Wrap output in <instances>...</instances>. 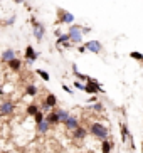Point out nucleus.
I'll list each match as a JSON object with an SVG mask.
<instances>
[{"mask_svg":"<svg viewBox=\"0 0 143 153\" xmlns=\"http://www.w3.org/2000/svg\"><path fill=\"white\" fill-rule=\"evenodd\" d=\"M24 56H25V61H27V64H29V66H31L32 62H36L37 59H39V52H37L32 45H27V47H25Z\"/></svg>","mask_w":143,"mask_h":153,"instance_id":"obj_6","label":"nucleus"},{"mask_svg":"<svg viewBox=\"0 0 143 153\" xmlns=\"http://www.w3.org/2000/svg\"><path fill=\"white\" fill-rule=\"evenodd\" d=\"M0 121H2V114H0Z\"/></svg>","mask_w":143,"mask_h":153,"instance_id":"obj_35","label":"nucleus"},{"mask_svg":"<svg viewBox=\"0 0 143 153\" xmlns=\"http://www.w3.org/2000/svg\"><path fill=\"white\" fill-rule=\"evenodd\" d=\"M4 93H5V91H4V86L0 84V96H4Z\"/></svg>","mask_w":143,"mask_h":153,"instance_id":"obj_33","label":"nucleus"},{"mask_svg":"<svg viewBox=\"0 0 143 153\" xmlns=\"http://www.w3.org/2000/svg\"><path fill=\"white\" fill-rule=\"evenodd\" d=\"M130 57L135 59V61H143V54H142V52H138V51H131Z\"/></svg>","mask_w":143,"mask_h":153,"instance_id":"obj_26","label":"nucleus"},{"mask_svg":"<svg viewBox=\"0 0 143 153\" xmlns=\"http://www.w3.org/2000/svg\"><path fill=\"white\" fill-rule=\"evenodd\" d=\"M37 88L34 84H29V86H25V94L27 96H37Z\"/></svg>","mask_w":143,"mask_h":153,"instance_id":"obj_22","label":"nucleus"},{"mask_svg":"<svg viewBox=\"0 0 143 153\" xmlns=\"http://www.w3.org/2000/svg\"><path fill=\"white\" fill-rule=\"evenodd\" d=\"M31 25H32V34H34V37H36V41H42L45 36V27H44V24H40L39 20H37L34 15L31 17Z\"/></svg>","mask_w":143,"mask_h":153,"instance_id":"obj_3","label":"nucleus"},{"mask_svg":"<svg viewBox=\"0 0 143 153\" xmlns=\"http://www.w3.org/2000/svg\"><path fill=\"white\" fill-rule=\"evenodd\" d=\"M37 111H39V104L32 103V104H29V106H27V114H29V116H34Z\"/></svg>","mask_w":143,"mask_h":153,"instance_id":"obj_21","label":"nucleus"},{"mask_svg":"<svg viewBox=\"0 0 143 153\" xmlns=\"http://www.w3.org/2000/svg\"><path fill=\"white\" fill-rule=\"evenodd\" d=\"M39 109H40V111H44V113H49L51 111V108L45 104V101H42V103L39 104Z\"/></svg>","mask_w":143,"mask_h":153,"instance_id":"obj_27","label":"nucleus"},{"mask_svg":"<svg viewBox=\"0 0 143 153\" xmlns=\"http://www.w3.org/2000/svg\"><path fill=\"white\" fill-rule=\"evenodd\" d=\"M44 118H45V121L49 123L51 126H57L59 123H61V118H59V114L56 113V109H51Z\"/></svg>","mask_w":143,"mask_h":153,"instance_id":"obj_9","label":"nucleus"},{"mask_svg":"<svg viewBox=\"0 0 143 153\" xmlns=\"http://www.w3.org/2000/svg\"><path fill=\"white\" fill-rule=\"evenodd\" d=\"M63 89L66 91L67 94H74V91H72V89H71V88H69V86H67V84H63Z\"/></svg>","mask_w":143,"mask_h":153,"instance_id":"obj_30","label":"nucleus"},{"mask_svg":"<svg viewBox=\"0 0 143 153\" xmlns=\"http://www.w3.org/2000/svg\"><path fill=\"white\" fill-rule=\"evenodd\" d=\"M88 131H89L94 138L101 140V141L109 138V130H108V126H104L103 123H99V121L91 123V126H89V130H88Z\"/></svg>","mask_w":143,"mask_h":153,"instance_id":"obj_2","label":"nucleus"},{"mask_svg":"<svg viewBox=\"0 0 143 153\" xmlns=\"http://www.w3.org/2000/svg\"><path fill=\"white\" fill-rule=\"evenodd\" d=\"M72 74L79 79V81H88L91 76H88V74H83V72H79V69H77V64H72Z\"/></svg>","mask_w":143,"mask_h":153,"instance_id":"obj_17","label":"nucleus"},{"mask_svg":"<svg viewBox=\"0 0 143 153\" xmlns=\"http://www.w3.org/2000/svg\"><path fill=\"white\" fill-rule=\"evenodd\" d=\"M91 27H84V25H79V24H71L69 29H67V36H69V41L74 45L83 44V36L84 34H89Z\"/></svg>","mask_w":143,"mask_h":153,"instance_id":"obj_1","label":"nucleus"},{"mask_svg":"<svg viewBox=\"0 0 143 153\" xmlns=\"http://www.w3.org/2000/svg\"><path fill=\"white\" fill-rule=\"evenodd\" d=\"M13 4H25V0H13Z\"/></svg>","mask_w":143,"mask_h":153,"instance_id":"obj_32","label":"nucleus"},{"mask_svg":"<svg viewBox=\"0 0 143 153\" xmlns=\"http://www.w3.org/2000/svg\"><path fill=\"white\" fill-rule=\"evenodd\" d=\"M44 101H45V104H47L51 109H54L56 106H57V98H56V94H54V93H49V94L45 96Z\"/></svg>","mask_w":143,"mask_h":153,"instance_id":"obj_16","label":"nucleus"},{"mask_svg":"<svg viewBox=\"0 0 143 153\" xmlns=\"http://www.w3.org/2000/svg\"><path fill=\"white\" fill-rule=\"evenodd\" d=\"M74 88H76V89H81V91H84V84H83V82H81V81H76V82H74Z\"/></svg>","mask_w":143,"mask_h":153,"instance_id":"obj_29","label":"nucleus"},{"mask_svg":"<svg viewBox=\"0 0 143 153\" xmlns=\"http://www.w3.org/2000/svg\"><path fill=\"white\" fill-rule=\"evenodd\" d=\"M84 93H88V94H98V93H104V89L94 77H89L84 84Z\"/></svg>","mask_w":143,"mask_h":153,"instance_id":"obj_5","label":"nucleus"},{"mask_svg":"<svg viewBox=\"0 0 143 153\" xmlns=\"http://www.w3.org/2000/svg\"><path fill=\"white\" fill-rule=\"evenodd\" d=\"M113 150H115V141H113V140H103L101 153H111Z\"/></svg>","mask_w":143,"mask_h":153,"instance_id":"obj_14","label":"nucleus"},{"mask_svg":"<svg viewBox=\"0 0 143 153\" xmlns=\"http://www.w3.org/2000/svg\"><path fill=\"white\" fill-rule=\"evenodd\" d=\"M94 101H98V98H96V94H93L89 99H88V103H94Z\"/></svg>","mask_w":143,"mask_h":153,"instance_id":"obj_31","label":"nucleus"},{"mask_svg":"<svg viewBox=\"0 0 143 153\" xmlns=\"http://www.w3.org/2000/svg\"><path fill=\"white\" fill-rule=\"evenodd\" d=\"M15 109V103L13 101H2L0 104V114L2 116H10Z\"/></svg>","mask_w":143,"mask_h":153,"instance_id":"obj_7","label":"nucleus"},{"mask_svg":"<svg viewBox=\"0 0 143 153\" xmlns=\"http://www.w3.org/2000/svg\"><path fill=\"white\" fill-rule=\"evenodd\" d=\"M84 45H86V51H88V52H93V54H99V52L103 51V45H101V42H99V41H94V39L88 41Z\"/></svg>","mask_w":143,"mask_h":153,"instance_id":"obj_8","label":"nucleus"},{"mask_svg":"<svg viewBox=\"0 0 143 153\" xmlns=\"http://www.w3.org/2000/svg\"><path fill=\"white\" fill-rule=\"evenodd\" d=\"M36 72H37V76L40 77V79H42V81H51V76H49V72L47 71H44V69H36Z\"/></svg>","mask_w":143,"mask_h":153,"instance_id":"obj_20","label":"nucleus"},{"mask_svg":"<svg viewBox=\"0 0 143 153\" xmlns=\"http://www.w3.org/2000/svg\"><path fill=\"white\" fill-rule=\"evenodd\" d=\"M13 57H17V56H15V51L13 49H5L4 52H2V56H0V62H9L10 59H13Z\"/></svg>","mask_w":143,"mask_h":153,"instance_id":"obj_12","label":"nucleus"},{"mask_svg":"<svg viewBox=\"0 0 143 153\" xmlns=\"http://www.w3.org/2000/svg\"><path fill=\"white\" fill-rule=\"evenodd\" d=\"M15 20H17V15H10L7 20H0V25H7V27H10V25H13Z\"/></svg>","mask_w":143,"mask_h":153,"instance_id":"obj_23","label":"nucleus"},{"mask_svg":"<svg viewBox=\"0 0 143 153\" xmlns=\"http://www.w3.org/2000/svg\"><path fill=\"white\" fill-rule=\"evenodd\" d=\"M0 2H4V0H0Z\"/></svg>","mask_w":143,"mask_h":153,"instance_id":"obj_36","label":"nucleus"},{"mask_svg":"<svg viewBox=\"0 0 143 153\" xmlns=\"http://www.w3.org/2000/svg\"><path fill=\"white\" fill-rule=\"evenodd\" d=\"M142 152H143V143H142Z\"/></svg>","mask_w":143,"mask_h":153,"instance_id":"obj_34","label":"nucleus"},{"mask_svg":"<svg viewBox=\"0 0 143 153\" xmlns=\"http://www.w3.org/2000/svg\"><path fill=\"white\" fill-rule=\"evenodd\" d=\"M128 135H130V130H128V125L125 121H120V136H121V141L125 143L128 140Z\"/></svg>","mask_w":143,"mask_h":153,"instance_id":"obj_13","label":"nucleus"},{"mask_svg":"<svg viewBox=\"0 0 143 153\" xmlns=\"http://www.w3.org/2000/svg\"><path fill=\"white\" fill-rule=\"evenodd\" d=\"M77 52H79V54H84V52H88V51H86V45H84V44H79V45H77Z\"/></svg>","mask_w":143,"mask_h":153,"instance_id":"obj_28","label":"nucleus"},{"mask_svg":"<svg viewBox=\"0 0 143 153\" xmlns=\"http://www.w3.org/2000/svg\"><path fill=\"white\" fill-rule=\"evenodd\" d=\"M64 126H66V130H67V131L76 130L77 126H79V120H77V116H71V114H69V118H67L66 121H64Z\"/></svg>","mask_w":143,"mask_h":153,"instance_id":"obj_11","label":"nucleus"},{"mask_svg":"<svg viewBox=\"0 0 143 153\" xmlns=\"http://www.w3.org/2000/svg\"><path fill=\"white\" fill-rule=\"evenodd\" d=\"M89 135V131L86 130V128H83V126H77L76 130H72V138L77 140V141H83V140H86V136Z\"/></svg>","mask_w":143,"mask_h":153,"instance_id":"obj_10","label":"nucleus"},{"mask_svg":"<svg viewBox=\"0 0 143 153\" xmlns=\"http://www.w3.org/2000/svg\"><path fill=\"white\" fill-rule=\"evenodd\" d=\"M49 130H51V125L45 121V118L40 123H37V131H39V133H42V135H44V133H47Z\"/></svg>","mask_w":143,"mask_h":153,"instance_id":"obj_18","label":"nucleus"},{"mask_svg":"<svg viewBox=\"0 0 143 153\" xmlns=\"http://www.w3.org/2000/svg\"><path fill=\"white\" fill-rule=\"evenodd\" d=\"M44 116H45V113H44V111H40V109H39V111H37L36 114H34V121H36V125H37V123L42 121V120H44Z\"/></svg>","mask_w":143,"mask_h":153,"instance_id":"obj_25","label":"nucleus"},{"mask_svg":"<svg viewBox=\"0 0 143 153\" xmlns=\"http://www.w3.org/2000/svg\"><path fill=\"white\" fill-rule=\"evenodd\" d=\"M91 109H93V111L94 113H101V111H103V103H99V101H94V103L93 104H91Z\"/></svg>","mask_w":143,"mask_h":153,"instance_id":"obj_24","label":"nucleus"},{"mask_svg":"<svg viewBox=\"0 0 143 153\" xmlns=\"http://www.w3.org/2000/svg\"><path fill=\"white\" fill-rule=\"evenodd\" d=\"M56 113H57L59 114V118H61V123H64L67 120V118H69V111H67V109H63V108H57V106H56Z\"/></svg>","mask_w":143,"mask_h":153,"instance_id":"obj_19","label":"nucleus"},{"mask_svg":"<svg viewBox=\"0 0 143 153\" xmlns=\"http://www.w3.org/2000/svg\"><path fill=\"white\" fill-rule=\"evenodd\" d=\"M57 12V19H56V25H71V24H74V15L71 14V12H67V10L64 9H57L56 10Z\"/></svg>","mask_w":143,"mask_h":153,"instance_id":"obj_4","label":"nucleus"},{"mask_svg":"<svg viewBox=\"0 0 143 153\" xmlns=\"http://www.w3.org/2000/svg\"><path fill=\"white\" fill-rule=\"evenodd\" d=\"M7 64H9V68L12 69L13 72H19L20 69H22V61H20V59H17V57L10 59V61H9Z\"/></svg>","mask_w":143,"mask_h":153,"instance_id":"obj_15","label":"nucleus"}]
</instances>
